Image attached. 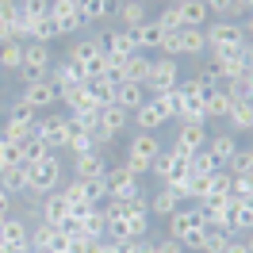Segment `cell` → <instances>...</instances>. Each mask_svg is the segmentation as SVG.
<instances>
[{
	"label": "cell",
	"mask_w": 253,
	"mask_h": 253,
	"mask_svg": "<svg viewBox=\"0 0 253 253\" xmlns=\"http://www.w3.org/2000/svg\"><path fill=\"white\" fill-rule=\"evenodd\" d=\"M176 84H180V65H176V58H154V62H150V77H146V96L173 92Z\"/></svg>",
	"instance_id": "30bf717a"
},
{
	"label": "cell",
	"mask_w": 253,
	"mask_h": 253,
	"mask_svg": "<svg viewBox=\"0 0 253 253\" xmlns=\"http://www.w3.org/2000/svg\"><path fill=\"white\" fill-rule=\"evenodd\" d=\"M69 62L81 69V77H84V84L92 77H100V73H108V58H104V50H100V42L92 39H77V42H69V54H65Z\"/></svg>",
	"instance_id": "7a4b0ae2"
},
{
	"label": "cell",
	"mask_w": 253,
	"mask_h": 253,
	"mask_svg": "<svg viewBox=\"0 0 253 253\" xmlns=\"http://www.w3.org/2000/svg\"><path fill=\"white\" fill-rule=\"evenodd\" d=\"M115 16L123 23V31H134L150 19L146 16V0H115Z\"/></svg>",
	"instance_id": "7402d4cb"
},
{
	"label": "cell",
	"mask_w": 253,
	"mask_h": 253,
	"mask_svg": "<svg viewBox=\"0 0 253 253\" xmlns=\"http://www.w3.org/2000/svg\"><path fill=\"white\" fill-rule=\"evenodd\" d=\"M230 108H234V100H230L226 88H211V92L204 96V119H226Z\"/></svg>",
	"instance_id": "484cf974"
},
{
	"label": "cell",
	"mask_w": 253,
	"mask_h": 253,
	"mask_svg": "<svg viewBox=\"0 0 253 253\" xmlns=\"http://www.w3.org/2000/svg\"><path fill=\"white\" fill-rule=\"evenodd\" d=\"M65 219H69V204H65L62 188H58V192H50V196H42V200H39V222L62 226Z\"/></svg>",
	"instance_id": "9a60e30c"
},
{
	"label": "cell",
	"mask_w": 253,
	"mask_h": 253,
	"mask_svg": "<svg viewBox=\"0 0 253 253\" xmlns=\"http://www.w3.org/2000/svg\"><path fill=\"white\" fill-rule=\"evenodd\" d=\"M0 134H4V142H16V146H23L27 138H31V123H19V119H8V123L0 126Z\"/></svg>",
	"instance_id": "74e56055"
},
{
	"label": "cell",
	"mask_w": 253,
	"mask_h": 253,
	"mask_svg": "<svg viewBox=\"0 0 253 253\" xmlns=\"http://www.w3.org/2000/svg\"><path fill=\"white\" fill-rule=\"evenodd\" d=\"M27 253H31V250H27Z\"/></svg>",
	"instance_id": "c3c4849f"
},
{
	"label": "cell",
	"mask_w": 253,
	"mask_h": 253,
	"mask_svg": "<svg viewBox=\"0 0 253 253\" xmlns=\"http://www.w3.org/2000/svg\"><path fill=\"white\" fill-rule=\"evenodd\" d=\"M62 188V161H58V154L46 161H35V165H27V196H50V192Z\"/></svg>",
	"instance_id": "5b68a950"
},
{
	"label": "cell",
	"mask_w": 253,
	"mask_h": 253,
	"mask_svg": "<svg viewBox=\"0 0 253 253\" xmlns=\"http://www.w3.org/2000/svg\"><path fill=\"white\" fill-rule=\"evenodd\" d=\"M0 188L8 192L12 200H16V196H27V165H8V169H0Z\"/></svg>",
	"instance_id": "4316f807"
},
{
	"label": "cell",
	"mask_w": 253,
	"mask_h": 253,
	"mask_svg": "<svg viewBox=\"0 0 253 253\" xmlns=\"http://www.w3.org/2000/svg\"><path fill=\"white\" fill-rule=\"evenodd\" d=\"M126 123H130V115H126L119 104H104V108L96 111V130H92L96 150H100L104 142H115V138L126 130Z\"/></svg>",
	"instance_id": "ba28073f"
},
{
	"label": "cell",
	"mask_w": 253,
	"mask_h": 253,
	"mask_svg": "<svg viewBox=\"0 0 253 253\" xmlns=\"http://www.w3.org/2000/svg\"><path fill=\"white\" fill-rule=\"evenodd\" d=\"M62 196H65V204H69V215H77V219H84L88 211H92V196H88V188H84V180H69L62 188Z\"/></svg>",
	"instance_id": "ac0fdd59"
},
{
	"label": "cell",
	"mask_w": 253,
	"mask_h": 253,
	"mask_svg": "<svg viewBox=\"0 0 253 253\" xmlns=\"http://www.w3.org/2000/svg\"><path fill=\"white\" fill-rule=\"evenodd\" d=\"M130 123L138 126V130H150V134H158V126H165V119H161V111L146 100L142 108H134L130 111Z\"/></svg>",
	"instance_id": "83f0119b"
},
{
	"label": "cell",
	"mask_w": 253,
	"mask_h": 253,
	"mask_svg": "<svg viewBox=\"0 0 253 253\" xmlns=\"http://www.w3.org/2000/svg\"><path fill=\"white\" fill-rule=\"evenodd\" d=\"M230 238L226 230H219V226H207V242H204V253H226V246H230Z\"/></svg>",
	"instance_id": "ab89813d"
},
{
	"label": "cell",
	"mask_w": 253,
	"mask_h": 253,
	"mask_svg": "<svg viewBox=\"0 0 253 253\" xmlns=\"http://www.w3.org/2000/svg\"><path fill=\"white\" fill-rule=\"evenodd\" d=\"M226 173L230 176H253V150H238L230 165H226Z\"/></svg>",
	"instance_id": "f35d334b"
},
{
	"label": "cell",
	"mask_w": 253,
	"mask_h": 253,
	"mask_svg": "<svg viewBox=\"0 0 253 253\" xmlns=\"http://www.w3.org/2000/svg\"><path fill=\"white\" fill-rule=\"evenodd\" d=\"M207 4V12L211 16H219V19H230L234 16V0H204Z\"/></svg>",
	"instance_id": "7bdbcfd3"
},
{
	"label": "cell",
	"mask_w": 253,
	"mask_h": 253,
	"mask_svg": "<svg viewBox=\"0 0 253 253\" xmlns=\"http://www.w3.org/2000/svg\"><path fill=\"white\" fill-rule=\"evenodd\" d=\"M207 123H176V142L173 150L176 154H184V158H192V154H200L207 146Z\"/></svg>",
	"instance_id": "7c38bea8"
},
{
	"label": "cell",
	"mask_w": 253,
	"mask_h": 253,
	"mask_svg": "<svg viewBox=\"0 0 253 253\" xmlns=\"http://www.w3.org/2000/svg\"><path fill=\"white\" fill-rule=\"evenodd\" d=\"M150 215H161V219H169L176 207H184V188H161L150 196Z\"/></svg>",
	"instance_id": "d6986e66"
},
{
	"label": "cell",
	"mask_w": 253,
	"mask_h": 253,
	"mask_svg": "<svg viewBox=\"0 0 253 253\" xmlns=\"http://www.w3.org/2000/svg\"><path fill=\"white\" fill-rule=\"evenodd\" d=\"M69 115L65 111H46V115H39L35 119V126H31V134H39L42 142L58 154V150H65V142H69Z\"/></svg>",
	"instance_id": "8992f818"
},
{
	"label": "cell",
	"mask_w": 253,
	"mask_h": 253,
	"mask_svg": "<svg viewBox=\"0 0 253 253\" xmlns=\"http://www.w3.org/2000/svg\"><path fill=\"white\" fill-rule=\"evenodd\" d=\"M84 188H88V196H92V204H96V207L104 204V200H111V188H108V180H104V176H100V180H88Z\"/></svg>",
	"instance_id": "b9f144b4"
},
{
	"label": "cell",
	"mask_w": 253,
	"mask_h": 253,
	"mask_svg": "<svg viewBox=\"0 0 253 253\" xmlns=\"http://www.w3.org/2000/svg\"><path fill=\"white\" fill-rule=\"evenodd\" d=\"M65 150H69L73 158H81V154H92V150H96L92 130H81V126H73V130H69V142H65Z\"/></svg>",
	"instance_id": "d6a6232c"
},
{
	"label": "cell",
	"mask_w": 253,
	"mask_h": 253,
	"mask_svg": "<svg viewBox=\"0 0 253 253\" xmlns=\"http://www.w3.org/2000/svg\"><path fill=\"white\" fill-rule=\"evenodd\" d=\"M146 100H150V96H146V84H138V81H119V84H115V104H119L126 115L134 108H142Z\"/></svg>",
	"instance_id": "ffe728a7"
},
{
	"label": "cell",
	"mask_w": 253,
	"mask_h": 253,
	"mask_svg": "<svg viewBox=\"0 0 253 253\" xmlns=\"http://www.w3.org/2000/svg\"><path fill=\"white\" fill-rule=\"evenodd\" d=\"M207 35V54H222V50H246L250 46V23L238 27L234 19H215L204 27Z\"/></svg>",
	"instance_id": "6da1fadb"
},
{
	"label": "cell",
	"mask_w": 253,
	"mask_h": 253,
	"mask_svg": "<svg viewBox=\"0 0 253 253\" xmlns=\"http://www.w3.org/2000/svg\"><path fill=\"white\" fill-rule=\"evenodd\" d=\"M253 0H234V16H250Z\"/></svg>",
	"instance_id": "f6af8a7d"
},
{
	"label": "cell",
	"mask_w": 253,
	"mask_h": 253,
	"mask_svg": "<svg viewBox=\"0 0 253 253\" xmlns=\"http://www.w3.org/2000/svg\"><path fill=\"white\" fill-rule=\"evenodd\" d=\"M226 123H230V134H246L253 126V104H234L230 115H226Z\"/></svg>",
	"instance_id": "1f68e13d"
},
{
	"label": "cell",
	"mask_w": 253,
	"mask_h": 253,
	"mask_svg": "<svg viewBox=\"0 0 253 253\" xmlns=\"http://www.w3.org/2000/svg\"><path fill=\"white\" fill-rule=\"evenodd\" d=\"M19 100H23V104H31L35 111H46V108H54V104H58V88L50 84V77H42V81H31V84H23Z\"/></svg>",
	"instance_id": "4fadbf2b"
},
{
	"label": "cell",
	"mask_w": 253,
	"mask_h": 253,
	"mask_svg": "<svg viewBox=\"0 0 253 253\" xmlns=\"http://www.w3.org/2000/svg\"><path fill=\"white\" fill-rule=\"evenodd\" d=\"M50 84L62 92V88H73V84H84V77H81V69L69 58H62V62H54L50 65Z\"/></svg>",
	"instance_id": "d4e9b609"
},
{
	"label": "cell",
	"mask_w": 253,
	"mask_h": 253,
	"mask_svg": "<svg viewBox=\"0 0 253 253\" xmlns=\"http://www.w3.org/2000/svg\"><path fill=\"white\" fill-rule=\"evenodd\" d=\"M19 65H23V42H4L0 46V69L19 73Z\"/></svg>",
	"instance_id": "8d00e7d4"
},
{
	"label": "cell",
	"mask_w": 253,
	"mask_h": 253,
	"mask_svg": "<svg viewBox=\"0 0 253 253\" xmlns=\"http://www.w3.org/2000/svg\"><path fill=\"white\" fill-rule=\"evenodd\" d=\"M207 154L215 158V165H219V169H226V165H230V158L238 154V138L230 134V130H226V134H211V138H207Z\"/></svg>",
	"instance_id": "cb8c5ba5"
},
{
	"label": "cell",
	"mask_w": 253,
	"mask_h": 253,
	"mask_svg": "<svg viewBox=\"0 0 253 253\" xmlns=\"http://www.w3.org/2000/svg\"><path fill=\"white\" fill-rule=\"evenodd\" d=\"M226 253H253L250 238H230V246H226Z\"/></svg>",
	"instance_id": "ee69618b"
},
{
	"label": "cell",
	"mask_w": 253,
	"mask_h": 253,
	"mask_svg": "<svg viewBox=\"0 0 253 253\" xmlns=\"http://www.w3.org/2000/svg\"><path fill=\"white\" fill-rule=\"evenodd\" d=\"M169 4H180V0H169Z\"/></svg>",
	"instance_id": "7dc6e473"
},
{
	"label": "cell",
	"mask_w": 253,
	"mask_h": 253,
	"mask_svg": "<svg viewBox=\"0 0 253 253\" xmlns=\"http://www.w3.org/2000/svg\"><path fill=\"white\" fill-rule=\"evenodd\" d=\"M134 50L138 54H154V50H161V39H165V31L158 27V19H146L142 27H134Z\"/></svg>",
	"instance_id": "44dd1931"
},
{
	"label": "cell",
	"mask_w": 253,
	"mask_h": 253,
	"mask_svg": "<svg viewBox=\"0 0 253 253\" xmlns=\"http://www.w3.org/2000/svg\"><path fill=\"white\" fill-rule=\"evenodd\" d=\"M46 158H54V150H50L39 134H31V138L23 142V165H35V161H46Z\"/></svg>",
	"instance_id": "e575fe53"
},
{
	"label": "cell",
	"mask_w": 253,
	"mask_h": 253,
	"mask_svg": "<svg viewBox=\"0 0 253 253\" xmlns=\"http://www.w3.org/2000/svg\"><path fill=\"white\" fill-rule=\"evenodd\" d=\"M0 31L19 42V0H0Z\"/></svg>",
	"instance_id": "4dcf8cb0"
},
{
	"label": "cell",
	"mask_w": 253,
	"mask_h": 253,
	"mask_svg": "<svg viewBox=\"0 0 253 253\" xmlns=\"http://www.w3.org/2000/svg\"><path fill=\"white\" fill-rule=\"evenodd\" d=\"M50 65H54V50L42 46V42H23V65H19L16 77L23 84H31V81H42L50 77Z\"/></svg>",
	"instance_id": "52a82bcc"
},
{
	"label": "cell",
	"mask_w": 253,
	"mask_h": 253,
	"mask_svg": "<svg viewBox=\"0 0 253 253\" xmlns=\"http://www.w3.org/2000/svg\"><path fill=\"white\" fill-rule=\"evenodd\" d=\"M31 253H46V250H31Z\"/></svg>",
	"instance_id": "bcb514c9"
},
{
	"label": "cell",
	"mask_w": 253,
	"mask_h": 253,
	"mask_svg": "<svg viewBox=\"0 0 253 253\" xmlns=\"http://www.w3.org/2000/svg\"><path fill=\"white\" fill-rule=\"evenodd\" d=\"M173 8H176V16H180V27H207L211 23V12H207L204 0H180Z\"/></svg>",
	"instance_id": "603a6c76"
},
{
	"label": "cell",
	"mask_w": 253,
	"mask_h": 253,
	"mask_svg": "<svg viewBox=\"0 0 253 253\" xmlns=\"http://www.w3.org/2000/svg\"><path fill=\"white\" fill-rule=\"evenodd\" d=\"M158 154H161V138H158V134H150V130H138V134L130 138V150H126V158L146 161V165H154Z\"/></svg>",
	"instance_id": "e0dca14e"
},
{
	"label": "cell",
	"mask_w": 253,
	"mask_h": 253,
	"mask_svg": "<svg viewBox=\"0 0 253 253\" xmlns=\"http://www.w3.org/2000/svg\"><path fill=\"white\" fill-rule=\"evenodd\" d=\"M0 242L12 253H27L31 250V219H23V215L0 219Z\"/></svg>",
	"instance_id": "8fae6325"
},
{
	"label": "cell",
	"mask_w": 253,
	"mask_h": 253,
	"mask_svg": "<svg viewBox=\"0 0 253 253\" xmlns=\"http://www.w3.org/2000/svg\"><path fill=\"white\" fill-rule=\"evenodd\" d=\"M150 173L161 180V188H184V184H188V176H192V169H188V158H184V154H176L173 146H169V150H161L158 158H154Z\"/></svg>",
	"instance_id": "277c9868"
},
{
	"label": "cell",
	"mask_w": 253,
	"mask_h": 253,
	"mask_svg": "<svg viewBox=\"0 0 253 253\" xmlns=\"http://www.w3.org/2000/svg\"><path fill=\"white\" fill-rule=\"evenodd\" d=\"M77 12L84 23H100L115 12V0H77Z\"/></svg>",
	"instance_id": "f1b7e54d"
},
{
	"label": "cell",
	"mask_w": 253,
	"mask_h": 253,
	"mask_svg": "<svg viewBox=\"0 0 253 253\" xmlns=\"http://www.w3.org/2000/svg\"><path fill=\"white\" fill-rule=\"evenodd\" d=\"M150 104L161 111V119L169 123V119H176V111H180V92H158V96H150Z\"/></svg>",
	"instance_id": "836d02e7"
},
{
	"label": "cell",
	"mask_w": 253,
	"mask_h": 253,
	"mask_svg": "<svg viewBox=\"0 0 253 253\" xmlns=\"http://www.w3.org/2000/svg\"><path fill=\"white\" fill-rule=\"evenodd\" d=\"M84 88H88V96H92V100L100 104V108H104V104H115V81H111L108 73L92 77L88 84H84Z\"/></svg>",
	"instance_id": "f546056e"
},
{
	"label": "cell",
	"mask_w": 253,
	"mask_h": 253,
	"mask_svg": "<svg viewBox=\"0 0 253 253\" xmlns=\"http://www.w3.org/2000/svg\"><path fill=\"white\" fill-rule=\"evenodd\" d=\"M8 119H19V123H31V126H35V119H39V111H35L31 104H23V100H16V104L8 108Z\"/></svg>",
	"instance_id": "60d3db41"
},
{
	"label": "cell",
	"mask_w": 253,
	"mask_h": 253,
	"mask_svg": "<svg viewBox=\"0 0 253 253\" xmlns=\"http://www.w3.org/2000/svg\"><path fill=\"white\" fill-rule=\"evenodd\" d=\"M253 226V204H230V234L238 238V230Z\"/></svg>",
	"instance_id": "d590c367"
},
{
	"label": "cell",
	"mask_w": 253,
	"mask_h": 253,
	"mask_svg": "<svg viewBox=\"0 0 253 253\" xmlns=\"http://www.w3.org/2000/svg\"><path fill=\"white\" fill-rule=\"evenodd\" d=\"M200 54H207L204 27H180L161 39V58H200Z\"/></svg>",
	"instance_id": "3957f363"
},
{
	"label": "cell",
	"mask_w": 253,
	"mask_h": 253,
	"mask_svg": "<svg viewBox=\"0 0 253 253\" xmlns=\"http://www.w3.org/2000/svg\"><path fill=\"white\" fill-rule=\"evenodd\" d=\"M104 169H108V161H104V154L100 150H92V154H81V158H73V180H100L104 176Z\"/></svg>",
	"instance_id": "2e32d148"
},
{
	"label": "cell",
	"mask_w": 253,
	"mask_h": 253,
	"mask_svg": "<svg viewBox=\"0 0 253 253\" xmlns=\"http://www.w3.org/2000/svg\"><path fill=\"white\" fill-rule=\"evenodd\" d=\"M96 42L104 50V58H108V69L111 65H123L130 54H134V35L123 31V27H108V31L96 35Z\"/></svg>",
	"instance_id": "9c48e42d"
},
{
	"label": "cell",
	"mask_w": 253,
	"mask_h": 253,
	"mask_svg": "<svg viewBox=\"0 0 253 253\" xmlns=\"http://www.w3.org/2000/svg\"><path fill=\"white\" fill-rule=\"evenodd\" d=\"M165 222H169V238L176 242V238L188 234L192 226H204V211H200L196 204H192V207H176V211H173Z\"/></svg>",
	"instance_id": "5bb4252c"
}]
</instances>
